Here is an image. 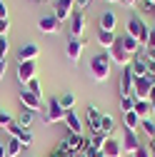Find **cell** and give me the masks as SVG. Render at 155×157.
I'll list each match as a JSON object with an SVG mask.
<instances>
[{
	"label": "cell",
	"instance_id": "cell-17",
	"mask_svg": "<svg viewBox=\"0 0 155 157\" xmlns=\"http://www.w3.org/2000/svg\"><path fill=\"white\" fill-rule=\"evenodd\" d=\"M83 50H85V43L83 40H78V37H70L68 40V57L73 63H78L83 57Z\"/></svg>",
	"mask_w": 155,
	"mask_h": 157
},
{
	"label": "cell",
	"instance_id": "cell-33",
	"mask_svg": "<svg viewBox=\"0 0 155 157\" xmlns=\"http://www.w3.org/2000/svg\"><path fill=\"white\" fill-rule=\"evenodd\" d=\"M8 33H10V20L0 17V37H8Z\"/></svg>",
	"mask_w": 155,
	"mask_h": 157
},
{
	"label": "cell",
	"instance_id": "cell-5",
	"mask_svg": "<svg viewBox=\"0 0 155 157\" xmlns=\"http://www.w3.org/2000/svg\"><path fill=\"white\" fill-rule=\"evenodd\" d=\"M60 120H65V110H63L60 102H58V97H53V100H48V105H45L43 122L53 125V122H60Z\"/></svg>",
	"mask_w": 155,
	"mask_h": 157
},
{
	"label": "cell",
	"instance_id": "cell-35",
	"mask_svg": "<svg viewBox=\"0 0 155 157\" xmlns=\"http://www.w3.org/2000/svg\"><path fill=\"white\" fill-rule=\"evenodd\" d=\"M145 50H148V55H155V33H153V30H150V37H148Z\"/></svg>",
	"mask_w": 155,
	"mask_h": 157
},
{
	"label": "cell",
	"instance_id": "cell-3",
	"mask_svg": "<svg viewBox=\"0 0 155 157\" xmlns=\"http://www.w3.org/2000/svg\"><path fill=\"white\" fill-rule=\"evenodd\" d=\"M108 55H110V63L120 65V67H130V63H133V55H130V52L123 48L120 37H115V45L108 50Z\"/></svg>",
	"mask_w": 155,
	"mask_h": 157
},
{
	"label": "cell",
	"instance_id": "cell-48",
	"mask_svg": "<svg viewBox=\"0 0 155 157\" xmlns=\"http://www.w3.org/2000/svg\"><path fill=\"white\" fill-rule=\"evenodd\" d=\"M150 30H153V33H155V25H153V28H150Z\"/></svg>",
	"mask_w": 155,
	"mask_h": 157
},
{
	"label": "cell",
	"instance_id": "cell-41",
	"mask_svg": "<svg viewBox=\"0 0 155 157\" xmlns=\"http://www.w3.org/2000/svg\"><path fill=\"white\" fill-rule=\"evenodd\" d=\"M148 150H150V155L155 157V137H150V142H148Z\"/></svg>",
	"mask_w": 155,
	"mask_h": 157
},
{
	"label": "cell",
	"instance_id": "cell-13",
	"mask_svg": "<svg viewBox=\"0 0 155 157\" xmlns=\"http://www.w3.org/2000/svg\"><path fill=\"white\" fill-rule=\"evenodd\" d=\"M133 82H135L133 70H130V67H123V72H120V80H118L120 97H128V95H133Z\"/></svg>",
	"mask_w": 155,
	"mask_h": 157
},
{
	"label": "cell",
	"instance_id": "cell-14",
	"mask_svg": "<svg viewBox=\"0 0 155 157\" xmlns=\"http://www.w3.org/2000/svg\"><path fill=\"white\" fill-rule=\"evenodd\" d=\"M38 55H40V48H38L35 43H28V45H23L20 50H18V60L20 63H35Z\"/></svg>",
	"mask_w": 155,
	"mask_h": 157
},
{
	"label": "cell",
	"instance_id": "cell-20",
	"mask_svg": "<svg viewBox=\"0 0 155 157\" xmlns=\"http://www.w3.org/2000/svg\"><path fill=\"white\" fill-rule=\"evenodd\" d=\"M140 117H138V112L135 110H130V112H123V125H125V130H133V132H138V127H140Z\"/></svg>",
	"mask_w": 155,
	"mask_h": 157
},
{
	"label": "cell",
	"instance_id": "cell-44",
	"mask_svg": "<svg viewBox=\"0 0 155 157\" xmlns=\"http://www.w3.org/2000/svg\"><path fill=\"white\" fill-rule=\"evenodd\" d=\"M0 157H8V147H5L3 142H0Z\"/></svg>",
	"mask_w": 155,
	"mask_h": 157
},
{
	"label": "cell",
	"instance_id": "cell-38",
	"mask_svg": "<svg viewBox=\"0 0 155 157\" xmlns=\"http://www.w3.org/2000/svg\"><path fill=\"white\" fill-rule=\"evenodd\" d=\"M0 17H8V5H5V0H0Z\"/></svg>",
	"mask_w": 155,
	"mask_h": 157
},
{
	"label": "cell",
	"instance_id": "cell-10",
	"mask_svg": "<svg viewBox=\"0 0 155 157\" xmlns=\"http://www.w3.org/2000/svg\"><path fill=\"white\" fill-rule=\"evenodd\" d=\"M35 77H38V65L35 63H18V82L20 85H28Z\"/></svg>",
	"mask_w": 155,
	"mask_h": 157
},
{
	"label": "cell",
	"instance_id": "cell-42",
	"mask_svg": "<svg viewBox=\"0 0 155 157\" xmlns=\"http://www.w3.org/2000/svg\"><path fill=\"white\" fill-rule=\"evenodd\" d=\"M88 157H105L103 150H95V152H88Z\"/></svg>",
	"mask_w": 155,
	"mask_h": 157
},
{
	"label": "cell",
	"instance_id": "cell-46",
	"mask_svg": "<svg viewBox=\"0 0 155 157\" xmlns=\"http://www.w3.org/2000/svg\"><path fill=\"white\" fill-rule=\"evenodd\" d=\"M145 3H150V5H155V0H145Z\"/></svg>",
	"mask_w": 155,
	"mask_h": 157
},
{
	"label": "cell",
	"instance_id": "cell-36",
	"mask_svg": "<svg viewBox=\"0 0 155 157\" xmlns=\"http://www.w3.org/2000/svg\"><path fill=\"white\" fill-rule=\"evenodd\" d=\"M130 157H153V155H150V150H148V147H143V145H140V147L135 150Z\"/></svg>",
	"mask_w": 155,
	"mask_h": 157
},
{
	"label": "cell",
	"instance_id": "cell-2",
	"mask_svg": "<svg viewBox=\"0 0 155 157\" xmlns=\"http://www.w3.org/2000/svg\"><path fill=\"white\" fill-rule=\"evenodd\" d=\"M128 35H133L135 40L145 48V45H148V37H150V28L143 23V17L130 15V17H128Z\"/></svg>",
	"mask_w": 155,
	"mask_h": 157
},
{
	"label": "cell",
	"instance_id": "cell-22",
	"mask_svg": "<svg viewBox=\"0 0 155 157\" xmlns=\"http://www.w3.org/2000/svg\"><path fill=\"white\" fill-rule=\"evenodd\" d=\"M120 43H123V48H125L130 55H135V52H140V50H143V45L135 40L133 35H128V33H125V35H120Z\"/></svg>",
	"mask_w": 155,
	"mask_h": 157
},
{
	"label": "cell",
	"instance_id": "cell-1",
	"mask_svg": "<svg viewBox=\"0 0 155 157\" xmlns=\"http://www.w3.org/2000/svg\"><path fill=\"white\" fill-rule=\"evenodd\" d=\"M110 55L108 52H95L93 57H90V77L95 82H105L108 77H110Z\"/></svg>",
	"mask_w": 155,
	"mask_h": 157
},
{
	"label": "cell",
	"instance_id": "cell-25",
	"mask_svg": "<svg viewBox=\"0 0 155 157\" xmlns=\"http://www.w3.org/2000/svg\"><path fill=\"white\" fill-rule=\"evenodd\" d=\"M58 102L63 105V110H75V95L73 92H63L58 97Z\"/></svg>",
	"mask_w": 155,
	"mask_h": 157
},
{
	"label": "cell",
	"instance_id": "cell-8",
	"mask_svg": "<svg viewBox=\"0 0 155 157\" xmlns=\"http://www.w3.org/2000/svg\"><path fill=\"white\" fill-rule=\"evenodd\" d=\"M60 28H63V23L58 20L55 15H43L40 20H38V30L43 35H60Z\"/></svg>",
	"mask_w": 155,
	"mask_h": 157
},
{
	"label": "cell",
	"instance_id": "cell-18",
	"mask_svg": "<svg viewBox=\"0 0 155 157\" xmlns=\"http://www.w3.org/2000/svg\"><path fill=\"white\" fill-rule=\"evenodd\" d=\"M115 25H118V15L115 13H103L100 20H98V30H105V33H115Z\"/></svg>",
	"mask_w": 155,
	"mask_h": 157
},
{
	"label": "cell",
	"instance_id": "cell-34",
	"mask_svg": "<svg viewBox=\"0 0 155 157\" xmlns=\"http://www.w3.org/2000/svg\"><path fill=\"white\" fill-rule=\"evenodd\" d=\"M148 77L155 82V55H150V57H148Z\"/></svg>",
	"mask_w": 155,
	"mask_h": 157
},
{
	"label": "cell",
	"instance_id": "cell-21",
	"mask_svg": "<svg viewBox=\"0 0 155 157\" xmlns=\"http://www.w3.org/2000/svg\"><path fill=\"white\" fill-rule=\"evenodd\" d=\"M135 112H138V117H140V120H148V117H153L155 107H153L148 100H135Z\"/></svg>",
	"mask_w": 155,
	"mask_h": 157
},
{
	"label": "cell",
	"instance_id": "cell-7",
	"mask_svg": "<svg viewBox=\"0 0 155 157\" xmlns=\"http://www.w3.org/2000/svg\"><path fill=\"white\" fill-rule=\"evenodd\" d=\"M73 13H75V0H55V3H53V15L60 23L70 20Z\"/></svg>",
	"mask_w": 155,
	"mask_h": 157
},
{
	"label": "cell",
	"instance_id": "cell-29",
	"mask_svg": "<svg viewBox=\"0 0 155 157\" xmlns=\"http://www.w3.org/2000/svg\"><path fill=\"white\" fill-rule=\"evenodd\" d=\"M25 90H30V92H35V95H40V97H43V87H40V80H38V77L25 85Z\"/></svg>",
	"mask_w": 155,
	"mask_h": 157
},
{
	"label": "cell",
	"instance_id": "cell-37",
	"mask_svg": "<svg viewBox=\"0 0 155 157\" xmlns=\"http://www.w3.org/2000/svg\"><path fill=\"white\" fill-rule=\"evenodd\" d=\"M90 3H93V0H75V8H78V10H88Z\"/></svg>",
	"mask_w": 155,
	"mask_h": 157
},
{
	"label": "cell",
	"instance_id": "cell-45",
	"mask_svg": "<svg viewBox=\"0 0 155 157\" xmlns=\"http://www.w3.org/2000/svg\"><path fill=\"white\" fill-rule=\"evenodd\" d=\"M105 3H120V0H105Z\"/></svg>",
	"mask_w": 155,
	"mask_h": 157
},
{
	"label": "cell",
	"instance_id": "cell-9",
	"mask_svg": "<svg viewBox=\"0 0 155 157\" xmlns=\"http://www.w3.org/2000/svg\"><path fill=\"white\" fill-rule=\"evenodd\" d=\"M153 80L145 75V77H135V82H133V97L135 100H148V95H150V90H153Z\"/></svg>",
	"mask_w": 155,
	"mask_h": 157
},
{
	"label": "cell",
	"instance_id": "cell-6",
	"mask_svg": "<svg viewBox=\"0 0 155 157\" xmlns=\"http://www.w3.org/2000/svg\"><path fill=\"white\" fill-rule=\"evenodd\" d=\"M65 150H70L73 155H83L85 152V145H88V137L85 135H75V132H68V137L60 142Z\"/></svg>",
	"mask_w": 155,
	"mask_h": 157
},
{
	"label": "cell",
	"instance_id": "cell-11",
	"mask_svg": "<svg viewBox=\"0 0 155 157\" xmlns=\"http://www.w3.org/2000/svg\"><path fill=\"white\" fill-rule=\"evenodd\" d=\"M20 105H23V110L38 112V110H43V97L35 95V92H30V90H23L20 92Z\"/></svg>",
	"mask_w": 155,
	"mask_h": 157
},
{
	"label": "cell",
	"instance_id": "cell-15",
	"mask_svg": "<svg viewBox=\"0 0 155 157\" xmlns=\"http://www.w3.org/2000/svg\"><path fill=\"white\" fill-rule=\"evenodd\" d=\"M65 127H68V132H75V135H83V120L78 117V112L75 110H65Z\"/></svg>",
	"mask_w": 155,
	"mask_h": 157
},
{
	"label": "cell",
	"instance_id": "cell-23",
	"mask_svg": "<svg viewBox=\"0 0 155 157\" xmlns=\"http://www.w3.org/2000/svg\"><path fill=\"white\" fill-rule=\"evenodd\" d=\"M95 40H98V45L108 52L113 45H115V33H105V30H98V37H95Z\"/></svg>",
	"mask_w": 155,
	"mask_h": 157
},
{
	"label": "cell",
	"instance_id": "cell-32",
	"mask_svg": "<svg viewBox=\"0 0 155 157\" xmlns=\"http://www.w3.org/2000/svg\"><path fill=\"white\" fill-rule=\"evenodd\" d=\"M10 122H13V115H10V112H5L3 107H0V127H8Z\"/></svg>",
	"mask_w": 155,
	"mask_h": 157
},
{
	"label": "cell",
	"instance_id": "cell-39",
	"mask_svg": "<svg viewBox=\"0 0 155 157\" xmlns=\"http://www.w3.org/2000/svg\"><path fill=\"white\" fill-rule=\"evenodd\" d=\"M5 70H8V60H0V80H3V75H5Z\"/></svg>",
	"mask_w": 155,
	"mask_h": 157
},
{
	"label": "cell",
	"instance_id": "cell-4",
	"mask_svg": "<svg viewBox=\"0 0 155 157\" xmlns=\"http://www.w3.org/2000/svg\"><path fill=\"white\" fill-rule=\"evenodd\" d=\"M85 30H88V15H85V10L73 13V17H70V37H78V40H83Z\"/></svg>",
	"mask_w": 155,
	"mask_h": 157
},
{
	"label": "cell",
	"instance_id": "cell-24",
	"mask_svg": "<svg viewBox=\"0 0 155 157\" xmlns=\"http://www.w3.org/2000/svg\"><path fill=\"white\" fill-rule=\"evenodd\" d=\"M15 122L20 125V127H25V130H30V125L35 122V112H33V110H23V112H20V117H18Z\"/></svg>",
	"mask_w": 155,
	"mask_h": 157
},
{
	"label": "cell",
	"instance_id": "cell-16",
	"mask_svg": "<svg viewBox=\"0 0 155 157\" xmlns=\"http://www.w3.org/2000/svg\"><path fill=\"white\" fill-rule=\"evenodd\" d=\"M120 145H123V152L133 155L135 150L140 147V140H138V132H133V130H125V132H123V140H120Z\"/></svg>",
	"mask_w": 155,
	"mask_h": 157
},
{
	"label": "cell",
	"instance_id": "cell-40",
	"mask_svg": "<svg viewBox=\"0 0 155 157\" xmlns=\"http://www.w3.org/2000/svg\"><path fill=\"white\" fill-rule=\"evenodd\" d=\"M148 102L155 107V85H153V90H150V95H148Z\"/></svg>",
	"mask_w": 155,
	"mask_h": 157
},
{
	"label": "cell",
	"instance_id": "cell-12",
	"mask_svg": "<svg viewBox=\"0 0 155 157\" xmlns=\"http://www.w3.org/2000/svg\"><path fill=\"white\" fill-rule=\"evenodd\" d=\"M85 122H88V132L90 135H95V132H100V122H103V112L95 107V105H90L88 107V112H85Z\"/></svg>",
	"mask_w": 155,
	"mask_h": 157
},
{
	"label": "cell",
	"instance_id": "cell-26",
	"mask_svg": "<svg viewBox=\"0 0 155 157\" xmlns=\"http://www.w3.org/2000/svg\"><path fill=\"white\" fill-rule=\"evenodd\" d=\"M5 147H8V157H20V155H23V145H20V140H13V137H10V142H8Z\"/></svg>",
	"mask_w": 155,
	"mask_h": 157
},
{
	"label": "cell",
	"instance_id": "cell-19",
	"mask_svg": "<svg viewBox=\"0 0 155 157\" xmlns=\"http://www.w3.org/2000/svg\"><path fill=\"white\" fill-rule=\"evenodd\" d=\"M103 152H105V157H120V155H123L120 140H115V137L110 135L108 140H105V145H103Z\"/></svg>",
	"mask_w": 155,
	"mask_h": 157
},
{
	"label": "cell",
	"instance_id": "cell-47",
	"mask_svg": "<svg viewBox=\"0 0 155 157\" xmlns=\"http://www.w3.org/2000/svg\"><path fill=\"white\" fill-rule=\"evenodd\" d=\"M78 157H88V155H78Z\"/></svg>",
	"mask_w": 155,
	"mask_h": 157
},
{
	"label": "cell",
	"instance_id": "cell-28",
	"mask_svg": "<svg viewBox=\"0 0 155 157\" xmlns=\"http://www.w3.org/2000/svg\"><path fill=\"white\" fill-rule=\"evenodd\" d=\"M120 110H123V112H130V110H135V97H133V95H128V97H120Z\"/></svg>",
	"mask_w": 155,
	"mask_h": 157
},
{
	"label": "cell",
	"instance_id": "cell-30",
	"mask_svg": "<svg viewBox=\"0 0 155 157\" xmlns=\"http://www.w3.org/2000/svg\"><path fill=\"white\" fill-rule=\"evenodd\" d=\"M140 127H143V130H145V132H148L150 137H155V122H153V117L143 120V122H140Z\"/></svg>",
	"mask_w": 155,
	"mask_h": 157
},
{
	"label": "cell",
	"instance_id": "cell-27",
	"mask_svg": "<svg viewBox=\"0 0 155 157\" xmlns=\"http://www.w3.org/2000/svg\"><path fill=\"white\" fill-rule=\"evenodd\" d=\"M113 130H115V120H113V117H108V115H103V122H100V132L110 135Z\"/></svg>",
	"mask_w": 155,
	"mask_h": 157
},
{
	"label": "cell",
	"instance_id": "cell-43",
	"mask_svg": "<svg viewBox=\"0 0 155 157\" xmlns=\"http://www.w3.org/2000/svg\"><path fill=\"white\" fill-rule=\"evenodd\" d=\"M120 3H125L128 8H135V5H138V3H140V0H120Z\"/></svg>",
	"mask_w": 155,
	"mask_h": 157
},
{
	"label": "cell",
	"instance_id": "cell-31",
	"mask_svg": "<svg viewBox=\"0 0 155 157\" xmlns=\"http://www.w3.org/2000/svg\"><path fill=\"white\" fill-rule=\"evenodd\" d=\"M8 50H10L8 37H0V60H5V57H8Z\"/></svg>",
	"mask_w": 155,
	"mask_h": 157
}]
</instances>
